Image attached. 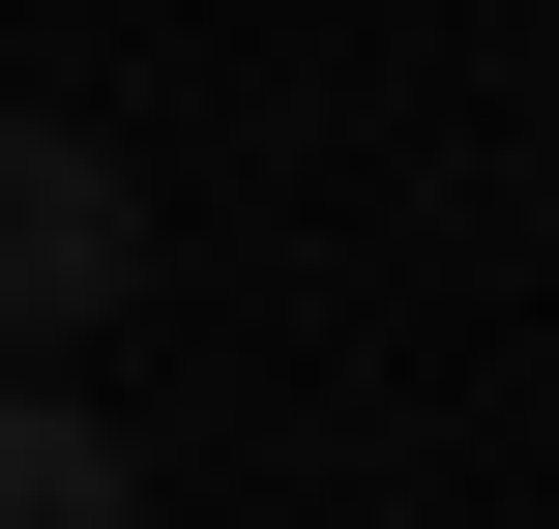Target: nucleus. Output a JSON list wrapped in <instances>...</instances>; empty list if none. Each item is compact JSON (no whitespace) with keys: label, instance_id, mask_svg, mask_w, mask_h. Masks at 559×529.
I'll list each match as a JSON object with an SVG mask.
<instances>
[{"label":"nucleus","instance_id":"f257e3e1","mask_svg":"<svg viewBox=\"0 0 559 529\" xmlns=\"http://www.w3.org/2000/svg\"><path fill=\"white\" fill-rule=\"evenodd\" d=\"M118 294H147V177L88 118H0V353L29 324H118Z\"/></svg>","mask_w":559,"mask_h":529},{"label":"nucleus","instance_id":"f03ea898","mask_svg":"<svg viewBox=\"0 0 559 529\" xmlns=\"http://www.w3.org/2000/svg\"><path fill=\"white\" fill-rule=\"evenodd\" d=\"M0 529H147V471H118V412L0 383Z\"/></svg>","mask_w":559,"mask_h":529}]
</instances>
